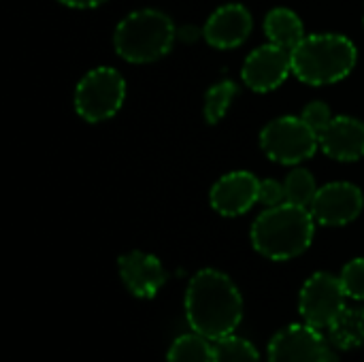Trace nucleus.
Listing matches in <instances>:
<instances>
[{
  "mask_svg": "<svg viewBox=\"0 0 364 362\" xmlns=\"http://www.w3.org/2000/svg\"><path fill=\"white\" fill-rule=\"evenodd\" d=\"M186 318L194 333L211 341L235 335L243 320L239 288L222 271H198L186 290Z\"/></svg>",
  "mask_w": 364,
  "mask_h": 362,
  "instance_id": "1",
  "label": "nucleus"
},
{
  "mask_svg": "<svg viewBox=\"0 0 364 362\" xmlns=\"http://www.w3.org/2000/svg\"><path fill=\"white\" fill-rule=\"evenodd\" d=\"M316 224L307 207L292 203L267 207L252 226V245L269 260H290L311 245Z\"/></svg>",
  "mask_w": 364,
  "mask_h": 362,
  "instance_id": "2",
  "label": "nucleus"
},
{
  "mask_svg": "<svg viewBox=\"0 0 364 362\" xmlns=\"http://www.w3.org/2000/svg\"><path fill=\"white\" fill-rule=\"evenodd\" d=\"M356 47L343 34H309L292 49V73L309 85L346 79L356 66Z\"/></svg>",
  "mask_w": 364,
  "mask_h": 362,
  "instance_id": "3",
  "label": "nucleus"
},
{
  "mask_svg": "<svg viewBox=\"0 0 364 362\" xmlns=\"http://www.w3.org/2000/svg\"><path fill=\"white\" fill-rule=\"evenodd\" d=\"M173 19L156 9H143L126 15L113 36V45L119 58L132 64H147L166 55L175 43Z\"/></svg>",
  "mask_w": 364,
  "mask_h": 362,
  "instance_id": "4",
  "label": "nucleus"
},
{
  "mask_svg": "<svg viewBox=\"0 0 364 362\" xmlns=\"http://www.w3.org/2000/svg\"><path fill=\"white\" fill-rule=\"evenodd\" d=\"M126 98V81L119 70L111 66H98L90 70L75 90V109L81 119L90 124L113 117Z\"/></svg>",
  "mask_w": 364,
  "mask_h": 362,
  "instance_id": "5",
  "label": "nucleus"
},
{
  "mask_svg": "<svg viewBox=\"0 0 364 362\" xmlns=\"http://www.w3.org/2000/svg\"><path fill=\"white\" fill-rule=\"evenodd\" d=\"M260 147L279 164H299L320 149V134L303 117L284 115L262 128Z\"/></svg>",
  "mask_w": 364,
  "mask_h": 362,
  "instance_id": "6",
  "label": "nucleus"
},
{
  "mask_svg": "<svg viewBox=\"0 0 364 362\" xmlns=\"http://www.w3.org/2000/svg\"><path fill=\"white\" fill-rule=\"evenodd\" d=\"M346 292L341 280L331 273L311 275L299 297V312L305 324L314 329H328L331 322L346 307Z\"/></svg>",
  "mask_w": 364,
  "mask_h": 362,
  "instance_id": "7",
  "label": "nucleus"
},
{
  "mask_svg": "<svg viewBox=\"0 0 364 362\" xmlns=\"http://www.w3.org/2000/svg\"><path fill=\"white\" fill-rule=\"evenodd\" d=\"M269 362H335L328 341L309 324H290L273 335Z\"/></svg>",
  "mask_w": 364,
  "mask_h": 362,
  "instance_id": "8",
  "label": "nucleus"
},
{
  "mask_svg": "<svg viewBox=\"0 0 364 362\" xmlns=\"http://www.w3.org/2000/svg\"><path fill=\"white\" fill-rule=\"evenodd\" d=\"M292 73V51L275 43H267L254 49L241 70L245 85L254 92L277 90Z\"/></svg>",
  "mask_w": 364,
  "mask_h": 362,
  "instance_id": "9",
  "label": "nucleus"
},
{
  "mask_svg": "<svg viewBox=\"0 0 364 362\" xmlns=\"http://www.w3.org/2000/svg\"><path fill=\"white\" fill-rule=\"evenodd\" d=\"M364 207L363 192L348 181H333L318 190L309 211L318 224L346 226L354 222Z\"/></svg>",
  "mask_w": 364,
  "mask_h": 362,
  "instance_id": "10",
  "label": "nucleus"
},
{
  "mask_svg": "<svg viewBox=\"0 0 364 362\" xmlns=\"http://www.w3.org/2000/svg\"><path fill=\"white\" fill-rule=\"evenodd\" d=\"M260 179L250 171H232L215 181L211 188V207L226 218L247 213L258 203Z\"/></svg>",
  "mask_w": 364,
  "mask_h": 362,
  "instance_id": "11",
  "label": "nucleus"
},
{
  "mask_svg": "<svg viewBox=\"0 0 364 362\" xmlns=\"http://www.w3.org/2000/svg\"><path fill=\"white\" fill-rule=\"evenodd\" d=\"M252 13L243 4L232 2L211 13L205 23L203 36L215 49H235L247 41V36L252 34Z\"/></svg>",
  "mask_w": 364,
  "mask_h": 362,
  "instance_id": "12",
  "label": "nucleus"
},
{
  "mask_svg": "<svg viewBox=\"0 0 364 362\" xmlns=\"http://www.w3.org/2000/svg\"><path fill=\"white\" fill-rule=\"evenodd\" d=\"M119 277L136 299H154L166 284V271L154 254L130 252L117 260Z\"/></svg>",
  "mask_w": 364,
  "mask_h": 362,
  "instance_id": "13",
  "label": "nucleus"
},
{
  "mask_svg": "<svg viewBox=\"0 0 364 362\" xmlns=\"http://www.w3.org/2000/svg\"><path fill=\"white\" fill-rule=\"evenodd\" d=\"M320 149L328 158L341 162L364 158V122L350 115L333 117L326 130L320 132Z\"/></svg>",
  "mask_w": 364,
  "mask_h": 362,
  "instance_id": "14",
  "label": "nucleus"
},
{
  "mask_svg": "<svg viewBox=\"0 0 364 362\" xmlns=\"http://www.w3.org/2000/svg\"><path fill=\"white\" fill-rule=\"evenodd\" d=\"M264 34L269 43H275L284 49H294L305 38V28L301 17L290 9H273L264 19Z\"/></svg>",
  "mask_w": 364,
  "mask_h": 362,
  "instance_id": "15",
  "label": "nucleus"
},
{
  "mask_svg": "<svg viewBox=\"0 0 364 362\" xmlns=\"http://www.w3.org/2000/svg\"><path fill=\"white\" fill-rule=\"evenodd\" d=\"M326 331L337 350H354L364 346V307H343Z\"/></svg>",
  "mask_w": 364,
  "mask_h": 362,
  "instance_id": "16",
  "label": "nucleus"
},
{
  "mask_svg": "<svg viewBox=\"0 0 364 362\" xmlns=\"http://www.w3.org/2000/svg\"><path fill=\"white\" fill-rule=\"evenodd\" d=\"M166 362H215L213 341L194 331L179 335L168 348Z\"/></svg>",
  "mask_w": 364,
  "mask_h": 362,
  "instance_id": "17",
  "label": "nucleus"
},
{
  "mask_svg": "<svg viewBox=\"0 0 364 362\" xmlns=\"http://www.w3.org/2000/svg\"><path fill=\"white\" fill-rule=\"evenodd\" d=\"M284 188H286V203H292V205H299V207H311L316 194H318V186H316V179L309 171L305 169H294L286 181H284Z\"/></svg>",
  "mask_w": 364,
  "mask_h": 362,
  "instance_id": "18",
  "label": "nucleus"
},
{
  "mask_svg": "<svg viewBox=\"0 0 364 362\" xmlns=\"http://www.w3.org/2000/svg\"><path fill=\"white\" fill-rule=\"evenodd\" d=\"M213 361L215 362H260L258 350L243 337L228 335L213 341Z\"/></svg>",
  "mask_w": 364,
  "mask_h": 362,
  "instance_id": "19",
  "label": "nucleus"
},
{
  "mask_svg": "<svg viewBox=\"0 0 364 362\" xmlns=\"http://www.w3.org/2000/svg\"><path fill=\"white\" fill-rule=\"evenodd\" d=\"M235 96H237V83L232 79H224L211 85L205 96V119L209 124H218L226 115Z\"/></svg>",
  "mask_w": 364,
  "mask_h": 362,
  "instance_id": "20",
  "label": "nucleus"
},
{
  "mask_svg": "<svg viewBox=\"0 0 364 362\" xmlns=\"http://www.w3.org/2000/svg\"><path fill=\"white\" fill-rule=\"evenodd\" d=\"M341 286L348 299L364 301V258H354L341 269Z\"/></svg>",
  "mask_w": 364,
  "mask_h": 362,
  "instance_id": "21",
  "label": "nucleus"
},
{
  "mask_svg": "<svg viewBox=\"0 0 364 362\" xmlns=\"http://www.w3.org/2000/svg\"><path fill=\"white\" fill-rule=\"evenodd\" d=\"M301 117L320 134V132H324L326 130V126L333 122V113H331V109H328V105L326 102H320V100H316V102H311V105H307L305 109H303V113H301Z\"/></svg>",
  "mask_w": 364,
  "mask_h": 362,
  "instance_id": "22",
  "label": "nucleus"
},
{
  "mask_svg": "<svg viewBox=\"0 0 364 362\" xmlns=\"http://www.w3.org/2000/svg\"><path fill=\"white\" fill-rule=\"evenodd\" d=\"M258 203L267 207H277L286 203V188L277 179H262L260 181V192H258Z\"/></svg>",
  "mask_w": 364,
  "mask_h": 362,
  "instance_id": "23",
  "label": "nucleus"
},
{
  "mask_svg": "<svg viewBox=\"0 0 364 362\" xmlns=\"http://www.w3.org/2000/svg\"><path fill=\"white\" fill-rule=\"evenodd\" d=\"M66 6H73V9H92V6H98L107 0H58Z\"/></svg>",
  "mask_w": 364,
  "mask_h": 362,
  "instance_id": "24",
  "label": "nucleus"
}]
</instances>
